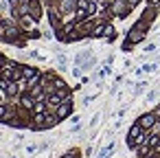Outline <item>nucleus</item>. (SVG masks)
I'll use <instances>...</instances> for the list:
<instances>
[{"label": "nucleus", "mask_w": 160, "mask_h": 158, "mask_svg": "<svg viewBox=\"0 0 160 158\" xmlns=\"http://www.w3.org/2000/svg\"><path fill=\"white\" fill-rule=\"evenodd\" d=\"M70 110H72V108H70V101H68V103H62V105L57 108V119H66V116L70 114Z\"/></svg>", "instance_id": "obj_1"}, {"label": "nucleus", "mask_w": 160, "mask_h": 158, "mask_svg": "<svg viewBox=\"0 0 160 158\" xmlns=\"http://www.w3.org/2000/svg\"><path fill=\"white\" fill-rule=\"evenodd\" d=\"M112 11H114L116 16H125V13H127V7L123 5V0H116L114 7H112Z\"/></svg>", "instance_id": "obj_2"}, {"label": "nucleus", "mask_w": 160, "mask_h": 158, "mask_svg": "<svg viewBox=\"0 0 160 158\" xmlns=\"http://www.w3.org/2000/svg\"><path fill=\"white\" fill-rule=\"evenodd\" d=\"M138 123H140V127H151V125L156 123V116H153V114H145Z\"/></svg>", "instance_id": "obj_3"}, {"label": "nucleus", "mask_w": 160, "mask_h": 158, "mask_svg": "<svg viewBox=\"0 0 160 158\" xmlns=\"http://www.w3.org/2000/svg\"><path fill=\"white\" fill-rule=\"evenodd\" d=\"M140 130H142L140 125H134V127L129 130V145H134V138H136V136H140Z\"/></svg>", "instance_id": "obj_4"}, {"label": "nucleus", "mask_w": 160, "mask_h": 158, "mask_svg": "<svg viewBox=\"0 0 160 158\" xmlns=\"http://www.w3.org/2000/svg\"><path fill=\"white\" fill-rule=\"evenodd\" d=\"M72 7H75V3H72V0H64V3H62V9H64V11H70Z\"/></svg>", "instance_id": "obj_5"}, {"label": "nucleus", "mask_w": 160, "mask_h": 158, "mask_svg": "<svg viewBox=\"0 0 160 158\" xmlns=\"http://www.w3.org/2000/svg\"><path fill=\"white\" fill-rule=\"evenodd\" d=\"M35 75H38V73H35V68H24V77H27V79H29V77L33 79Z\"/></svg>", "instance_id": "obj_6"}, {"label": "nucleus", "mask_w": 160, "mask_h": 158, "mask_svg": "<svg viewBox=\"0 0 160 158\" xmlns=\"http://www.w3.org/2000/svg\"><path fill=\"white\" fill-rule=\"evenodd\" d=\"M22 105H24V108H31V105H33V99H31V97H22Z\"/></svg>", "instance_id": "obj_7"}, {"label": "nucleus", "mask_w": 160, "mask_h": 158, "mask_svg": "<svg viewBox=\"0 0 160 158\" xmlns=\"http://www.w3.org/2000/svg\"><path fill=\"white\" fill-rule=\"evenodd\" d=\"M16 90H18L16 84H7V92H9V94H16Z\"/></svg>", "instance_id": "obj_8"}, {"label": "nucleus", "mask_w": 160, "mask_h": 158, "mask_svg": "<svg viewBox=\"0 0 160 158\" xmlns=\"http://www.w3.org/2000/svg\"><path fill=\"white\" fill-rule=\"evenodd\" d=\"M103 33H105V35H112V33H114V29H112V27H110V24H108V27H105V29H103Z\"/></svg>", "instance_id": "obj_9"}, {"label": "nucleus", "mask_w": 160, "mask_h": 158, "mask_svg": "<svg viewBox=\"0 0 160 158\" xmlns=\"http://www.w3.org/2000/svg\"><path fill=\"white\" fill-rule=\"evenodd\" d=\"M35 112H38V114L44 112V103H38V105H35Z\"/></svg>", "instance_id": "obj_10"}, {"label": "nucleus", "mask_w": 160, "mask_h": 158, "mask_svg": "<svg viewBox=\"0 0 160 158\" xmlns=\"http://www.w3.org/2000/svg\"><path fill=\"white\" fill-rule=\"evenodd\" d=\"M64 158H75V151H70V154H66Z\"/></svg>", "instance_id": "obj_11"}, {"label": "nucleus", "mask_w": 160, "mask_h": 158, "mask_svg": "<svg viewBox=\"0 0 160 158\" xmlns=\"http://www.w3.org/2000/svg\"><path fill=\"white\" fill-rule=\"evenodd\" d=\"M2 116H5V108H2V105H0V119H2Z\"/></svg>", "instance_id": "obj_12"}, {"label": "nucleus", "mask_w": 160, "mask_h": 158, "mask_svg": "<svg viewBox=\"0 0 160 158\" xmlns=\"http://www.w3.org/2000/svg\"><path fill=\"white\" fill-rule=\"evenodd\" d=\"M127 3H129V5H136V3H138V0H127Z\"/></svg>", "instance_id": "obj_13"}, {"label": "nucleus", "mask_w": 160, "mask_h": 158, "mask_svg": "<svg viewBox=\"0 0 160 158\" xmlns=\"http://www.w3.org/2000/svg\"><path fill=\"white\" fill-rule=\"evenodd\" d=\"M151 5H160V0H151Z\"/></svg>", "instance_id": "obj_14"}, {"label": "nucleus", "mask_w": 160, "mask_h": 158, "mask_svg": "<svg viewBox=\"0 0 160 158\" xmlns=\"http://www.w3.org/2000/svg\"><path fill=\"white\" fill-rule=\"evenodd\" d=\"M0 59H2V57H0Z\"/></svg>", "instance_id": "obj_15"}]
</instances>
